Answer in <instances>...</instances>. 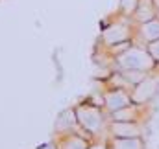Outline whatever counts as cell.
<instances>
[{"mask_svg":"<svg viewBox=\"0 0 159 149\" xmlns=\"http://www.w3.org/2000/svg\"><path fill=\"white\" fill-rule=\"evenodd\" d=\"M107 146H109V149H144V140L143 138L107 136Z\"/></svg>","mask_w":159,"mask_h":149,"instance_id":"7c38bea8","label":"cell"},{"mask_svg":"<svg viewBox=\"0 0 159 149\" xmlns=\"http://www.w3.org/2000/svg\"><path fill=\"white\" fill-rule=\"evenodd\" d=\"M143 134H144V123L143 121H115V120H109L107 136L143 138Z\"/></svg>","mask_w":159,"mask_h":149,"instance_id":"52a82bcc","label":"cell"},{"mask_svg":"<svg viewBox=\"0 0 159 149\" xmlns=\"http://www.w3.org/2000/svg\"><path fill=\"white\" fill-rule=\"evenodd\" d=\"M76 131H81V127L78 123L74 107H69V109L61 111L59 116L56 118V121H54V136L56 134H65V133H76Z\"/></svg>","mask_w":159,"mask_h":149,"instance_id":"9c48e42d","label":"cell"},{"mask_svg":"<svg viewBox=\"0 0 159 149\" xmlns=\"http://www.w3.org/2000/svg\"><path fill=\"white\" fill-rule=\"evenodd\" d=\"M54 142H56L57 149H89L93 140L83 131H76V133L56 134L54 136Z\"/></svg>","mask_w":159,"mask_h":149,"instance_id":"ba28073f","label":"cell"},{"mask_svg":"<svg viewBox=\"0 0 159 149\" xmlns=\"http://www.w3.org/2000/svg\"><path fill=\"white\" fill-rule=\"evenodd\" d=\"M152 114L150 103H131L120 111H115L109 114V120L115 121H146Z\"/></svg>","mask_w":159,"mask_h":149,"instance_id":"5b68a950","label":"cell"},{"mask_svg":"<svg viewBox=\"0 0 159 149\" xmlns=\"http://www.w3.org/2000/svg\"><path fill=\"white\" fill-rule=\"evenodd\" d=\"M157 39H159V17L152 19V20H148V22H141V24H137L133 42L146 46L148 42L157 40Z\"/></svg>","mask_w":159,"mask_h":149,"instance_id":"30bf717a","label":"cell"},{"mask_svg":"<svg viewBox=\"0 0 159 149\" xmlns=\"http://www.w3.org/2000/svg\"><path fill=\"white\" fill-rule=\"evenodd\" d=\"M146 48H148V52H150V55L156 59L159 63V39L157 40H152V42H148L146 44Z\"/></svg>","mask_w":159,"mask_h":149,"instance_id":"9a60e30c","label":"cell"},{"mask_svg":"<svg viewBox=\"0 0 159 149\" xmlns=\"http://www.w3.org/2000/svg\"><path fill=\"white\" fill-rule=\"evenodd\" d=\"M120 74L124 75V79L131 85V87H135V85H139L148 72H143V70H119Z\"/></svg>","mask_w":159,"mask_h":149,"instance_id":"4fadbf2b","label":"cell"},{"mask_svg":"<svg viewBox=\"0 0 159 149\" xmlns=\"http://www.w3.org/2000/svg\"><path fill=\"white\" fill-rule=\"evenodd\" d=\"M76 118L85 134L91 138H107V125H109V112L104 105L91 101V98L83 100L81 103L74 105Z\"/></svg>","mask_w":159,"mask_h":149,"instance_id":"6da1fadb","label":"cell"},{"mask_svg":"<svg viewBox=\"0 0 159 149\" xmlns=\"http://www.w3.org/2000/svg\"><path fill=\"white\" fill-rule=\"evenodd\" d=\"M37 149H57V146H56V142L52 140V142H46V144H43V146H39Z\"/></svg>","mask_w":159,"mask_h":149,"instance_id":"e0dca14e","label":"cell"},{"mask_svg":"<svg viewBox=\"0 0 159 149\" xmlns=\"http://www.w3.org/2000/svg\"><path fill=\"white\" fill-rule=\"evenodd\" d=\"M154 4H156V9H157V15H159V0H154Z\"/></svg>","mask_w":159,"mask_h":149,"instance_id":"ac0fdd59","label":"cell"},{"mask_svg":"<svg viewBox=\"0 0 159 149\" xmlns=\"http://www.w3.org/2000/svg\"><path fill=\"white\" fill-rule=\"evenodd\" d=\"M157 88H159V75L154 72H148L146 77L133 87L131 90V100L133 103H150L154 100V96L157 94Z\"/></svg>","mask_w":159,"mask_h":149,"instance_id":"277c9868","label":"cell"},{"mask_svg":"<svg viewBox=\"0 0 159 149\" xmlns=\"http://www.w3.org/2000/svg\"><path fill=\"white\" fill-rule=\"evenodd\" d=\"M135 30H137V22L131 17L117 13L113 19H109L104 24V28L98 35V46L113 48V46H119L124 42H133Z\"/></svg>","mask_w":159,"mask_h":149,"instance_id":"7a4b0ae2","label":"cell"},{"mask_svg":"<svg viewBox=\"0 0 159 149\" xmlns=\"http://www.w3.org/2000/svg\"><path fill=\"white\" fill-rule=\"evenodd\" d=\"M159 63L150 55L148 48L137 42H131L126 50H122L115 57V70H143L154 72Z\"/></svg>","mask_w":159,"mask_h":149,"instance_id":"3957f363","label":"cell"},{"mask_svg":"<svg viewBox=\"0 0 159 149\" xmlns=\"http://www.w3.org/2000/svg\"><path fill=\"white\" fill-rule=\"evenodd\" d=\"M102 98H104V107L106 111L109 112H115V111H120L128 105L133 103L131 100V92L126 90V88H113V87H107L102 90Z\"/></svg>","mask_w":159,"mask_h":149,"instance_id":"8992f818","label":"cell"},{"mask_svg":"<svg viewBox=\"0 0 159 149\" xmlns=\"http://www.w3.org/2000/svg\"><path fill=\"white\" fill-rule=\"evenodd\" d=\"M139 0H119V11L120 15H126V17H131L135 7H137Z\"/></svg>","mask_w":159,"mask_h":149,"instance_id":"5bb4252c","label":"cell"},{"mask_svg":"<svg viewBox=\"0 0 159 149\" xmlns=\"http://www.w3.org/2000/svg\"><path fill=\"white\" fill-rule=\"evenodd\" d=\"M156 17H159V15H157V9H156L154 0H139L135 11H133V15H131V19H133L137 24L148 22V20H152V19H156Z\"/></svg>","mask_w":159,"mask_h":149,"instance_id":"8fae6325","label":"cell"},{"mask_svg":"<svg viewBox=\"0 0 159 149\" xmlns=\"http://www.w3.org/2000/svg\"><path fill=\"white\" fill-rule=\"evenodd\" d=\"M89 149H109V146H107V138H93L91 147Z\"/></svg>","mask_w":159,"mask_h":149,"instance_id":"2e32d148","label":"cell"}]
</instances>
